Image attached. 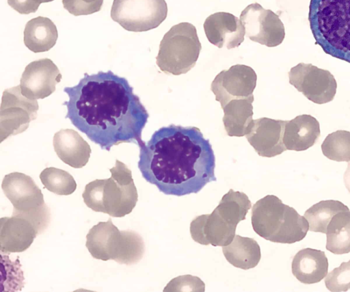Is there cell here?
I'll return each instance as SVG.
<instances>
[{
  "instance_id": "1",
  "label": "cell",
  "mask_w": 350,
  "mask_h": 292,
  "mask_svg": "<svg viewBox=\"0 0 350 292\" xmlns=\"http://www.w3.org/2000/svg\"><path fill=\"white\" fill-rule=\"evenodd\" d=\"M65 116L102 150L122 143L140 146L149 114L128 80L112 71L84 74L79 83L66 87Z\"/></svg>"
},
{
  "instance_id": "2",
  "label": "cell",
  "mask_w": 350,
  "mask_h": 292,
  "mask_svg": "<svg viewBox=\"0 0 350 292\" xmlns=\"http://www.w3.org/2000/svg\"><path fill=\"white\" fill-rule=\"evenodd\" d=\"M139 148L143 178L166 195L197 194L217 180L212 146L196 127H163Z\"/></svg>"
},
{
  "instance_id": "3",
  "label": "cell",
  "mask_w": 350,
  "mask_h": 292,
  "mask_svg": "<svg viewBox=\"0 0 350 292\" xmlns=\"http://www.w3.org/2000/svg\"><path fill=\"white\" fill-rule=\"evenodd\" d=\"M308 21L316 44L350 63V0H310Z\"/></svg>"
},
{
  "instance_id": "4",
  "label": "cell",
  "mask_w": 350,
  "mask_h": 292,
  "mask_svg": "<svg viewBox=\"0 0 350 292\" xmlns=\"http://www.w3.org/2000/svg\"><path fill=\"white\" fill-rule=\"evenodd\" d=\"M109 171V178L88 183L82 197L85 205L92 211L122 217L131 213L136 206L137 190L131 170L124 163L116 159Z\"/></svg>"
},
{
  "instance_id": "5",
  "label": "cell",
  "mask_w": 350,
  "mask_h": 292,
  "mask_svg": "<svg viewBox=\"0 0 350 292\" xmlns=\"http://www.w3.org/2000/svg\"><path fill=\"white\" fill-rule=\"evenodd\" d=\"M251 219L254 232L275 243L291 244L300 241L309 230L304 216L274 195H267L254 204Z\"/></svg>"
},
{
  "instance_id": "6",
  "label": "cell",
  "mask_w": 350,
  "mask_h": 292,
  "mask_svg": "<svg viewBox=\"0 0 350 292\" xmlns=\"http://www.w3.org/2000/svg\"><path fill=\"white\" fill-rule=\"evenodd\" d=\"M201 49L196 27L188 22L180 23L163 36L156 63L165 74H185L196 65Z\"/></svg>"
},
{
  "instance_id": "7",
  "label": "cell",
  "mask_w": 350,
  "mask_h": 292,
  "mask_svg": "<svg viewBox=\"0 0 350 292\" xmlns=\"http://www.w3.org/2000/svg\"><path fill=\"white\" fill-rule=\"evenodd\" d=\"M1 188L13 205L12 215L28 220L39 233L47 228L50 210L41 189L31 176L21 172H11L4 176Z\"/></svg>"
},
{
  "instance_id": "8",
  "label": "cell",
  "mask_w": 350,
  "mask_h": 292,
  "mask_svg": "<svg viewBox=\"0 0 350 292\" xmlns=\"http://www.w3.org/2000/svg\"><path fill=\"white\" fill-rule=\"evenodd\" d=\"M167 14L165 0H113L111 17L124 29L142 32L153 29Z\"/></svg>"
},
{
  "instance_id": "9",
  "label": "cell",
  "mask_w": 350,
  "mask_h": 292,
  "mask_svg": "<svg viewBox=\"0 0 350 292\" xmlns=\"http://www.w3.org/2000/svg\"><path fill=\"white\" fill-rule=\"evenodd\" d=\"M38 109L36 100L22 94L20 85L5 90L0 107L1 142L25 131L30 122L36 119Z\"/></svg>"
},
{
  "instance_id": "10",
  "label": "cell",
  "mask_w": 350,
  "mask_h": 292,
  "mask_svg": "<svg viewBox=\"0 0 350 292\" xmlns=\"http://www.w3.org/2000/svg\"><path fill=\"white\" fill-rule=\"evenodd\" d=\"M288 75L290 84L310 101L324 104L334 99L337 83L329 71L301 62L292 67Z\"/></svg>"
},
{
  "instance_id": "11",
  "label": "cell",
  "mask_w": 350,
  "mask_h": 292,
  "mask_svg": "<svg viewBox=\"0 0 350 292\" xmlns=\"http://www.w3.org/2000/svg\"><path fill=\"white\" fill-rule=\"evenodd\" d=\"M240 20L246 36L254 42L274 47L284 39V26L279 16L258 3L248 5L241 12Z\"/></svg>"
},
{
  "instance_id": "12",
  "label": "cell",
  "mask_w": 350,
  "mask_h": 292,
  "mask_svg": "<svg viewBox=\"0 0 350 292\" xmlns=\"http://www.w3.org/2000/svg\"><path fill=\"white\" fill-rule=\"evenodd\" d=\"M256 81L257 75L252 68L236 64L217 74L211 84V90L223 108L233 99L253 96Z\"/></svg>"
},
{
  "instance_id": "13",
  "label": "cell",
  "mask_w": 350,
  "mask_h": 292,
  "mask_svg": "<svg viewBox=\"0 0 350 292\" xmlns=\"http://www.w3.org/2000/svg\"><path fill=\"white\" fill-rule=\"evenodd\" d=\"M62 74L55 63L49 58L30 62L26 66L21 80L22 94L31 100L43 99L53 94Z\"/></svg>"
},
{
  "instance_id": "14",
  "label": "cell",
  "mask_w": 350,
  "mask_h": 292,
  "mask_svg": "<svg viewBox=\"0 0 350 292\" xmlns=\"http://www.w3.org/2000/svg\"><path fill=\"white\" fill-rule=\"evenodd\" d=\"M125 241L126 231L120 230L109 219L90 229L85 246L93 258L104 261L114 260L120 264Z\"/></svg>"
},
{
  "instance_id": "15",
  "label": "cell",
  "mask_w": 350,
  "mask_h": 292,
  "mask_svg": "<svg viewBox=\"0 0 350 292\" xmlns=\"http://www.w3.org/2000/svg\"><path fill=\"white\" fill-rule=\"evenodd\" d=\"M286 120L269 118L254 120L245 137L258 155L273 157L286 150L283 143Z\"/></svg>"
},
{
  "instance_id": "16",
  "label": "cell",
  "mask_w": 350,
  "mask_h": 292,
  "mask_svg": "<svg viewBox=\"0 0 350 292\" xmlns=\"http://www.w3.org/2000/svg\"><path fill=\"white\" fill-rule=\"evenodd\" d=\"M203 27L209 42L218 48L234 49L244 41L245 27L241 20L231 13L219 12L211 14Z\"/></svg>"
},
{
  "instance_id": "17",
  "label": "cell",
  "mask_w": 350,
  "mask_h": 292,
  "mask_svg": "<svg viewBox=\"0 0 350 292\" xmlns=\"http://www.w3.org/2000/svg\"><path fill=\"white\" fill-rule=\"evenodd\" d=\"M236 228L214 209L211 214L198 215L191 221L190 234L193 240L200 244L224 246L233 240Z\"/></svg>"
},
{
  "instance_id": "18",
  "label": "cell",
  "mask_w": 350,
  "mask_h": 292,
  "mask_svg": "<svg viewBox=\"0 0 350 292\" xmlns=\"http://www.w3.org/2000/svg\"><path fill=\"white\" fill-rule=\"evenodd\" d=\"M39 234L27 219L17 215L0 220V250L1 253L23 252L27 250Z\"/></svg>"
},
{
  "instance_id": "19",
  "label": "cell",
  "mask_w": 350,
  "mask_h": 292,
  "mask_svg": "<svg viewBox=\"0 0 350 292\" xmlns=\"http://www.w3.org/2000/svg\"><path fill=\"white\" fill-rule=\"evenodd\" d=\"M53 145L57 157L73 168L84 167L90 157L92 150L89 144L71 129H62L56 132Z\"/></svg>"
},
{
  "instance_id": "20",
  "label": "cell",
  "mask_w": 350,
  "mask_h": 292,
  "mask_svg": "<svg viewBox=\"0 0 350 292\" xmlns=\"http://www.w3.org/2000/svg\"><path fill=\"white\" fill-rule=\"evenodd\" d=\"M321 135L319 121L309 114L286 120L283 143L286 150L302 151L312 146Z\"/></svg>"
},
{
  "instance_id": "21",
  "label": "cell",
  "mask_w": 350,
  "mask_h": 292,
  "mask_svg": "<svg viewBox=\"0 0 350 292\" xmlns=\"http://www.w3.org/2000/svg\"><path fill=\"white\" fill-rule=\"evenodd\" d=\"M328 260L323 251L304 248L294 256L291 269L301 283L311 284L320 282L327 274Z\"/></svg>"
},
{
  "instance_id": "22",
  "label": "cell",
  "mask_w": 350,
  "mask_h": 292,
  "mask_svg": "<svg viewBox=\"0 0 350 292\" xmlns=\"http://www.w3.org/2000/svg\"><path fill=\"white\" fill-rule=\"evenodd\" d=\"M253 101L254 96L233 99L222 108V120L228 135L243 137L249 133L254 121Z\"/></svg>"
},
{
  "instance_id": "23",
  "label": "cell",
  "mask_w": 350,
  "mask_h": 292,
  "mask_svg": "<svg viewBox=\"0 0 350 292\" xmlns=\"http://www.w3.org/2000/svg\"><path fill=\"white\" fill-rule=\"evenodd\" d=\"M23 41L33 53L49 51L56 44L58 33L56 25L47 17L38 16L25 25Z\"/></svg>"
},
{
  "instance_id": "24",
  "label": "cell",
  "mask_w": 350,
  "mask_h": 292,
  "mask_svg": "<svg viewBox=\"0 0 350 292\" xmlns=\"http://www.w3.org/2000/svg\"><path fill=\"white\" fill-rule=\"evenodd\" d=\"M222 251L230 264L245 270L255 267L261 258L257 241L239 235H235L230 244L223 246Z\"/></svg>"
},
{
  "instance_id": "25",
  "label": "cell",
  "mask_w": 350,
  "mask_h": 292,
  "mask_svg": "<svg viewBox=\"0 0 350 292\" xmlns=\"http://www.w3.org/2000/svg\"><path fill=\"white\" fill-rule=\"evenodd\" d=\"M326 249L335 254L350 252V211L334 215L327 228Z\"/></svg>"
},
{
  "instance_id": "26",
  "label": "cell",
  "mask_w": 350,
  "mask_h": 292,
  "mask_svg": "<svg viewBox=\"0 0 350 292\" xmlns=\"http://www.w3.org/2000/svg\"><path fill=\"white\" fill-rule=\"evenodd\" d=\"M251 207V201L245 194L230 189L215 209L228 224L237 226L239 222L245 219Z\"/></svg>"
},
{
  "instance_id": "27",
  "label": "cell",
  "mask_w": 350,
  "mask_h": 292,
  "mask_svg": "<svg viewBox=\"0 0 350 292\" xmlns=\"http://www.w3.org/2000/svg\"><path fill=\"white\" fill-rule=\"evenodd\" d=\"M349 208L338 200H321L306 210L304 217L309 224V230L326 233L327 226L334 215L348 211Z\"/></svg>"
},
{
  "instance_id": "28",
  "label": "cell",
  "mask_w": 350,
  "mask_h": 292,
  "mask_svg": "<svg viewBox=\"0 0 350 292\" xmlns=\"http://www.w3.org/2000/svg\"><path fill=\"white\" fill-rule=\"evenodd\" d=\"M40 179L44 188L57 195H70L77 189V183L70 173L54 167L44 168Z\"/></svg>"
},
{
  "instance_id": "29",
  "label": "cell",
  "mask_w": 350,
  "mask_h": 292,
  "mask_svg": "<svg viewBox=\"0 0 350 292\" xmlns=\"http://www.w3.org/2000/svg\"><path fill=\"white\" fill-rule=\"evenodd\" d=\"M324 156L336 161H350V131L338 130L328 134L321 144Z\"/></svg>"
},
{
  "instance_id": "30",
  "label": "cell",
  "mask_w": 350,
  "mask_h": 292,
  "mask_svg": "<svg viewBox=\"0 0 350 292\" xmlns=\"http://www.w3.org/2000/svg\"><path fill=\"white\" fill-rule=\"evenodd\" d=\"M325 284L332 292L347 291L350 289V260L342 262L338 267L328 273Z\"/></svg>"
},
{
  "instance_id": "31",
  "label": "cell",
  "mask_w": 350,
  "mask_h": 292,
  "mask_svg": "<svg viewBox=\"0 0 350 292\" xmlns=\"http://www.w3.org/2000/svg\"><path fill=\"white\" fill-rule=\"evenodd\" d=\"M103 0H62L64 8L74 16L88 15L100 10Z\"/></svg>"
},
{
  "instance_id": "32",
  "label": "cell",
  "mask_w": 350,
  "mask_h": 292,
  "mask_svg": "<svg viewBox=\"0 0 350 292\" xmlns=\"http://www.w3.org/2000/svg\"><path fill=\"white\" fill-rule=\"evenodd\" d=\"M204 283L196 276L185 275L172 280L163 291H204Z\"/></svg>"
},
{
  "instance_id": "33",
  "label": "cell",
  "mask_w": 350,
  "mask_h": 292,
  "mask_svg": "<svg viewBox=\"0 0 350 292\" xmlns=\"http://www.w3.org/2000/svg\"><path fill=\"white\" fill-rule=\"evenodd\" d=\"M53 0H8V5L17 12L22 14L35 13L42 3H48Z\"/></svg>"
},
{
  "instance_id": "34",
  "label": "cell",
  "mask_w": 350,
  "mask_h": 292,
  "mask_svg": "<svg viewBox=\"0 0 350 292\" xmlns=\"http://www.w3.org/2000/svg\"><path fill=\"white\" fill-rule=\"evenodd\" d=\"M344 183L346 188L350 193V161H349L347 168L344 174Z\"/></svg>"
}]
</instances>
